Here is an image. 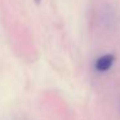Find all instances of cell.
<instances>
[{"mask_svg":"<svg viewBox=\"0 0 120 120\" xmlns=\"http://www.w3.org/2000/svg\"><path fill=\"white\" fill-rule=\"evenodd\" d=\"M114 61H115L114 54H110V53L109 54H103L96 61V68L98 71H101V72H105V71L111 68Z\"/></svg>","mask_w":120,"mask_h":120,"instance_id":"obj_1","label":"cell"},{"mask_svg":"<svg viewBox=\"0 0 120 120\" xmlns=\"http://www.w3.org/2000/svg\"><path fill=\"white\" fill-rule=\"evenodd\" d=\"M40 1H41V0H35V3L36 4H40Z\"/></svg>","mask_w":120,"mask_h":120,"instance_id":"obj_2","label":"cell"}]
</instances>
